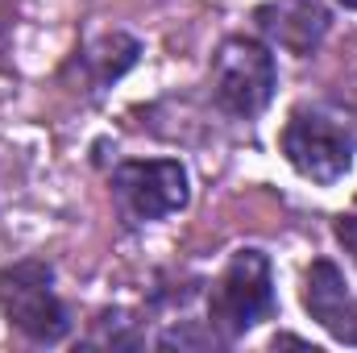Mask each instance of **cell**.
<instances>
[{
	"mask_svg": "<svg viewBox=\"0 0 357 353\" xmlns=\"http://www.w3.org/2000/svg\"><path fill=\"white\" fill-rule=\"evenodd\" d=\"M341 4H345V8H357V0H341Z\"/></svg>",
	"mask_w": 357,
	"mask_h": 353,
	"instance_id": "9",
	"label": "cell"
},
{
	"mask_svg": "<svg viewBox=\"0 0 357 353\" xmlns=\"http://www.w3.org/2000/svg\"><path fill=\"white\" fill-rule=\"evenodd\" d=\"M0 312L29 341H63L71 320L54 295V274L42 262H17L0 270Z\"/></svg>",
	"mask_w": 357,
	"mask_h": 353,
	"instance_id": "3",
	"label": "cell"
},
{
	"mask_svg": "<svg viewBox=\"0 0 357 353\" xmlns=\"http://www.w3.org/2000/svg\"><path fill=\"white\" fill-rule=\"evenodd\" d=\"M354 133L341 117L333 112H320V108H303L287 121L282 129V154L287 163L312 183H337V179L349 175L354 167Z\"/></svg>",
	"mask_w": 357,
	"mask_h": 353,
	"instance_id": "2",
	"label": "cell"
},
{
	"mask_svg": "<svg viewBox=\"0 0 357 353\" xmlns=\"http://www.w3.org/2000/svg\"><path fill=\"white\" fill-rule=\"evenodd\" d=\"M274 312V278H270V262L258 250H237L229 266L220 270L212 299H208V316L212 329L233 341L241 333H250L254 324L270 320Z\"/></svg>",
	"mask_w": 357,
	"mask_h": 353,
	"instance_id": "1",
	"label": "cell"
},
{
	"mask_svg": "<svg viewBox=\"0 0 357 353\" xmlns=\"http://www.w3.org/2000/svg\"><path fill=\"white\" fill-rule=\"evenodd\" d=\"M258 25L291 54H312L328 29V13L320 8V0H274L258 8Z\"/></svg>",
	"mask_w": 357,
	"mask_h": 353,
	"instance_id": "7",
	"label": "cell"
},
{
	"mask_svg": "<svg viewBox=\"0 0 357 353\" xmlns=\"http://www.w3.org/2000/svg\"><path fill=\"white\" fill-rule=\"evenodd\" d=\"M337 237H341V246L349 250V258L357 262V204L341 216V220H337Z\"/></svg>",
	"mask_w": 357,
	"mask_h": 353,
	"instance_id": "8",
	"label": "cell"
},
{
	"mask_svg": "<svg viewBox=\"0 0 357 353\" xmlns=\"http://www.w3.org/2000/svg\"><path fill=\"white\" fill-rule=\"evenodd\" d=\"M303 308L320 320V329H328L337 341L357 345V295L345 287L341 270L333 262H312L307 283H303Z\"/></svg>",
	"mask_w": 357,
	"mask_h": 353,
	"instance_id": "6",
	"label": "cell"
},
{
	"mask_svg": "<svg viewBox=\"0 0 357 353\" xmlns=\"http://www.w3.org/2000/svg\"><path fill=\"white\" fill-rule=\"evenodd\" d=\"M212 96L233 117L262 112L274 96V59L254 38H229L212 59Z\"/></svg>",
	"mask_w": 357,
	"mask_h": 353,
	"instance_id": "4",
	"label": "cell"
},
{
	"mask_svg": "<svg viewBox=\"0 0 357 353\" xmlns=\"http://www.w3.org/2000/svg\"><path fill=\"white\" fill-rule=\"evenodd\" d=\"M112 191L133 220H162L187 204V171L171 158L125 163L112 171Z\"/></svg>",
	"mask_w": 357,
	"mask_h": 353,
	"instance_id": "5",
	"label": "cell"
}]
</instances>
